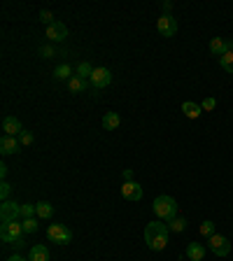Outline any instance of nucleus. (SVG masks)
<instances>
[{
  "mask_svg": "<svg viewBox=\"0 0 233 261\" xmlns=\"http://www.w3.org/2000/svg\"><path fill=\"white\" fill-rule=\"evenodd\" d=\"M168 224L166 221H149L147 226H145V242H147V247L149 250H154V252H163L166 250V245H168Z\"/></svg>",
  "mask_w": 233,
  "mask_h": 261,
  "instance_id": "obj_1",
  "label": "nucleus"
},
{
  "mask_svg": "<svg viewBox=\"0 0 233 261\" xmlns=\"http://www.w3.org/2000/svg\"><path fill=\"white\" fill-rule=\"evenodd\" d=\"M152 210H154V215L161 221H170L173 217H177V201L173 199V196H156Z\"/></svg>",
  "mask_w": 233,
  "mask_h": 261,
  "instance_id": "obj_2",
  "label": "nucleus"
},
{
  "mask_svg": "<svg viewBox=\"0 0 233 261\" xmlns=\"http://www.w3.org/2000/svg\"><path fill=\"white\" fill-rule=\"evenodd\" d=\"M0 238H2V242L17 245V242L23 238V226H21V221H19V220L2 221V224H0Z\"/></svg>",
  "mask_w": 233,
  "mask_h": 261,
  "instance_id": "obj_3",
  "label": "nucleus"
},
{
  "mask_svg": "<svg viewBox=\"0 0 233 261\" xmlns=\"http://www.w3.org/2000/svg\"><path fill=\"white\" fill-rule=\"evenodd\" d=\"M47 238L56 245H68V242L73 241V231L63 226V224H52L49 229H47Z\"/></svg>",
  "mask_w": 233,
  "mask_h": 261,
  "instance_id": "obj_4",
  "label": "nucleus"
},
{
  "mask_svg": "<svg viewBox=\"0 0 233 261\" xmlns=\"http://www.w3.org/2000/svg\"><path fill=\"white\" fill-rule=\"evenodd\" d=\"M208 247H210L212 254H217V257H226L229 252H231V242L226 236H219V233H214L212 238H208Z\"/></svg>",
  "mask_w": 233,
  "mask_h": 261,
  "instance_id": "obj_5",
  "label": "nucleus"
},
{
  "mask_svg": "<svg viewBox=\"0 0 233 261\" xmlns=\"http://www.w3.org/2000/svg\"><path fill=\"white\" fill-rule=\"evenodd\" d=\"M19 217H21V205L14 203V201H2V205H0V220L12 221V220H19Z\"/></svg>",
  "mask_w": 233,
  "mask_h": 261,
  "instance_id": "obj_6",
  "label": "nucleus"
},
{
  "mask_svg": "<svg viewBox=\"0 0 233 261\" xmlns=\"http://www.w3.org/2000/svg\"><path fill=\"white\" fill-rule=\"evenodd\" d=\"M156 28L163 38H173L175 33H177V21L173 19L170 14H161L159 21H156Z\"/></svg>",
  "mask_w": 233,
  "mask_h": 261,
  "instance_id": "obj_7",
  "label": "nucleus"
},
{
  "mask_svg": "<svg viewBox=\"0 0 233 261\" xmlns=\"http://www.w3.org/2000/svg\"><path fill=\"white\" fill-rule=\"evenodd\" d=\"M110 82H112V73L107 68H96L91 80H89V84L94 89H105V86H110Z\"/></svg>",
  "mask_w": 233,
  "mask_h": 261,
  "instance_id": "obj_8",
  "label": "nucleus"
},
{
  "mask_svg": "<svg viewBox=\"0 0 233 261\" xmlns=\"http://www.w3.org/2000/svg\"><path fill=\"white\" fill-rule=\"evenodd\" d=\"M47 38L52 42H61L68 38V26L63 21H54L52 26H47Z\"/></svg>",
  "mask_w": 233,
  "mask_h": 261,
  "instance_id": "obj_9",
  "label": "nucleus"
},
{
  "mask_svg": "<svg viewBox=\"0 0 233 261\" xmlns=\"http://www.w3.org/2000/svg\"><path fill=\"white\" fill-rule=\"evenodd\" d=\"M210 52L212 56H224L226 52H233V40H224V38H212L210 40Z\"/></svg>",
  "mask_w": 233,
  "mask_h": 261,
  "instance_id": "obj_10",
  "label": "nucleus"
},
{
  "mask_svg": "<svg viewBox=\"0 0 233 261\" xmlns=\"http://www.w3.org/2000/svg\"><path fill=\"white\" fill-rule=\"evenodd\" d=\"M2 131H5V136L19 138L23 133V126L17 117H5V119H2Z\"/></svg>",
  "mask_w": 233,
  "mask_h": 261,
  "instance_id": "obj_11",
  "label": "nucleus"
},
{
  "mask_svg": "<svg viewBox=\"0 0 233 261\" xmlns=\"http://www.w3.org/2000/svg\"><path fill=\"white\" fill-rule=\"evenodd\" d=\"M19 149H21V142H19V138L2 136V140H0V152H2V157H10V154H17Z\"/></svg>",
  "mask_w": 233,
  "mask_h": 261,
  "instance_id": "obj_12",
  "label": "nucleus"
},
{
  "mask_svg": "<svg viewBox=\"0 0 233 261\" xmlns=\"http://www.w3.org/2000/svg\"><path fill=\"white\" fill-rule=\"evenodd\" d=\"M121 196H124L126 201H140L142 199V187H140L138 182H124Z\"/></svg>",
  "mask_w": 233,
  "mask_h": 261,
  "instance_id": "obj_13",
  "label": "nucleus"
},
{
  "mask_svg": "<svg viewBox=\"0 0 233 261\" xmlns=\"http://www.w3.org/2000/svg\"><path fill=\"white\" fill-rule=\"evenodd\" d=\"M86 89H89V80H82V77H77V75H73V77L68 80V91H70V94H84Z\"/></svg>",
  "mask_w": 233,
  "mask_h": 261,
  "instance_id": "obj_14",
  "label": "nucleus"
},
{
  "mask_svg": "<svg viewBox=\"0 0 233 261\" xmlns=\"http://www.w3.org/2000/svg\"><path fill=\"white\" fill-rule=\"evenodd\" d=\"M187 257L191 261H203L205 259V247H203L201 242H189V247H187Z\"/></svg>",
  "mask_w": 233,
  "mask_h": 261,
  "instance_id": "obj_15",
  "label": "nucleus"
},
{
  "mask_svg": "<svg viewBox=\"0 0 233 261\" xmlns=\"http://www.w3.org/2000/svg\"><path fill=\"white\" fill-rule=\"evenodd\" d=\"M182 112H184V117H189V119H198L203 112V107L196 103H191V100H187V103H182Z\"/></svg>",
  "mask_w": 233,
  "mask_h": 261,
  "instance_id": "obj_16",
  "label": "nucleus"
},
{
  "mask_svg": "<svg viewBox=\"0 0 233 261\" xmlns=\"http://www.w3.org/2000/svg\"><path fill=\"white\" fill-rule=\"evenodd\" d=\"M31 261H49V250L44 245H33L31 247Z\"/></svg>",
  "mask_w": 233,
  "mask_h": 261,
  "instance_id": "obj_17",
  "label": "nucleus"
},
{
  "mask_svg": "<svg viewBox=\"0 0 233 261\" xmlns=\"http://www.w3.org/2000/svg\"><path fill=\"white\" fill-rule=\"evenodd\" d=\"M35 205H38V217H40V220H52L54 205L49 201H40V203H35Z\"/></svg>",
  "mask_w": 233,
  "mask_h": 261,
  "instance_id": "obj_18",
  "label": "nucleus"
},
{
  "mask_svg": "<svg viewBox=\"0 0 233 261\" xmlns=\"http://www.w3.org/2000/svg\"><path fill=\"white\" fill-rule=\"evenodd\" d=\"M119 124H121V119H119L116 112H107V115L103 117V128H105V131H115V128H119Z\"/></svg>",
  "mask_w": 233,
  "mask_h": 261,
  "instance_id": "obj_19",
  "label": "nucleus"
},
{
  "mask_svg": "<svg viewBox=\"0 0 233 261\" xmlns=\"http://www.w3.org/2000/svg\"><path fill=\"white\" fill-rule=\"evenodd\" d=\"M94 70H96V68L89 61H82L79 65H77V73H75V75H77V77H82V80H91Z\"/></svg>",
  "mask_w": 233,
  "mask_h": 261,
  "instance_id": "obj_20",
  "label": "nucleus"
},
{
  "mask_svg": "<svg viewBox=\"0 0 233 261\" xmlns=\"http://www.w3.org/2000/svg\"><path fill=\"white\" fill-rule=\"evenodd\" d=\"M166 224H168V229L175 231V233H182V231L187 229V220H184V217H173V220L166 221Z\"/></svg>",
  "mask_w": 233,
  "mask_h": 261,
  "instance_id": "obj_21",
  "label": "nucleus"
},
{
  "mask_svg": "<svg viewBox=\"0 0 233 261\" xmlns=\"http://www.w3.org/2000/svg\"><path fill=\"white\" fill-rule=\"evenodd\" d=\"M54 77H56V80H70V77H73L70 65H68V63H61V65L54 70Z\"/></svg>",
  "mask_w": 233,
  "mask_h": 261,
  "instance_id": "obj_22",
  "label": "nucleus"
},
{
  "mask_svg": "<svg viewBox=\"0 0 233 261\" xmlns=\"http://www.w3.org/2000/svg\"><path fill=\"white\" fill-rule=\"evenodd\" d=\"M219 65H222L226 73L233 75V52H226L224 56H219Z\"/></svg>",
  "mask_w": 233,
  "mask_h": 261,
  "instance_id": "obj_23",
  "label": "nucleus"
},
{
  "mask_svg": "<svg viewBox=\"0 0 233 261\" xmlns=\"http://www.w3.org/2000/svg\"><path fill=\"white\" fill-rule=\"evenodd\" d=\"M21 226H23V236H26V233H35V231L40 229V224H38V220H35V217H28V220H23V221H21Z\"/></svg>",
  "mask_w": 233,
  "mask_h": 261,
  "instance_id": "obj_24",
  "label": "nucleus"
},
{
  "mask_svg": "<svg viewBox=\"0 0 233 261\" xmlns=\"http://www.w3.org/2000/svg\"><path fill=\"white\" fill-rule=\"evenodd\" d=\"M35 215H38V205H33V203H26V205H21V217H23V220L35 217Z\"/></svg>",
  "mask_w": 233,
  "mask_h": 261,
  "instance_id": "obj_25",
  "label": "nucleus"
},
{
  "mask_svg": "<svg viewBox=\"0 0 233 261\" xmlns=\"http://www.w3.org/2000/svg\"><path fill=\"white\" fill-rule=\"evenodd\" d=\"M201 236H205V238H212L214 236V221H203L201 224Z\"/></svg>",
  "mask_w": 233,
  "mask_h": 261,
  "instance_id": "obj_26",
  "label": "nucleus"
},
{
  "mask_svg": "<svg viewBox=\"0 0 233 261\" xmlns=\"http://www.w3.org/2000/svg\"><path fill=\"white\" fill-rule=\"evenodd\" d=\"M10 194H12V184L2 180V182H0V199H2V201H10Z\"/></svg>",
  "mask_w": 233,
  "mask_h": 261,
  "instance_id": "obj_27",
  "label": "nucleus"
},
{
  "mask_svg": "<svg viewBox=\"0 0 233 261\" xmlns=\"http://www.w3.org/2000/svg\"><path fill=\"white\" fill-rule=\"evenodd\" d=\"M40 21H42V23H47V26H52L56 19H54V14L49 10H42V12H40Z\"/></svg>",
  "mask_w": 233,
  "mask_h": 261,
  "instance_id": "obj_28",
  "label": "nucleus"
},
{
  "mask_svg": "<svg viewBox=\"0 0 233 261\" xmlns=\"http://www.w3.org/2000/svg\"><path fill=\"white\" fill-rule=\"evenodd\" d=\"M201 107H203V112H210V110L217 107V100H214V98H205V100L201 103Z\"/></svg>",
  "mask_w": 233,
  "mask_h": 261,
  "instance_id": "obj_29",
  "label": "nucleus"
},
{
  "mask_svg": "<svg viewBox=\"0 0 233 261\" xmlns=\"http://www.w3.org/2000/svg\"><path fill=\"white\" fill-rule=\"evenodd\" d=\"M54 54L56 52H54L52 44H44L42 49H40V56H42V59H54Z\"/></svg>",
  "mask_w": 233,
  "mask_h": 261,
  "instance_id": "obj_30",
  "label": "nucleus"
},
{
  "mask_svg": "<svg viewBox=\"0 0 233 261\" xmlns=\"http://www.w3.org/2000/svg\"><path fill=\"white\" fill-rule=\"evenodd\" d=\"M19 142H21V145H33V133L31 131H23L21 136H19Z\"/></svg>",
  "mask_w": 233,
  "mask_h": 261,
  "instance_id": "obj_31",
  "label": "nucleus"
},
{
  "mask_svg": "<svg viewBox=\"0 0 233 261\" xmlns=\"http://www.w3.org/2000/svg\"><path fill=\"white\" fill-rule=\"evenodd\" d=\"M161 10H163V14H168V12L173 10V2H170V0H166V2H161Z\"/></svg>",
  "mask_w": 233,
  "mask_h": 261,
  "instance_id": "obj_32",
  "label": "nucleus"
},
{
  "mask_svg": "<svg viewBox=\"0 0 233 261\" xmlns=\"http://www.w3.org/2000/svg\"><path fill=\"white\" fill-rule=\"evenodd\" d=\"M121 175H124V182H133V170H124Z\"/></svg>",
  "mask_w": 233,
  "mask_h": 261,
  "instance_id": "obj_33",
  "label": "nucleus"
},
{
  "mask_svg": "<svg viewBox=\"0 0 233 261\" xmlns=\"http://www.w3.org/2000/svg\"><path fill=\"white\" fill-rule=\"evenodd\" d=\"M0 178H2V180L7 178V166H5V163H2V166H0Z\"/></svg>",
  "mask_w": 233,
  "mask_h": 261,
  "instance_id": "obj_34",
  "label": "nucleus"
},
{
  "mask_svg": "<svg viewBox=\"0 0 233 261\" xmlns=\"http://www.w3.org/2000/svg\"><path fill=\"white\" fill-rule=\"evenodd\" d=\"M7 261H26V259H23L21 254H14V257H10V259H7Z\"/></svg>",
  "mask_w": 233,
  "mask_h": 261,
  "instance_id": "obj_35",
  "label": "nucleus"
}]
</instances>
